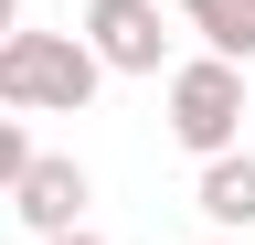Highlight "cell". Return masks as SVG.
Listing matches in <instances>:
<instances>
[{"label":"cell","instance_id":"obj_1","mask_svg":"<svg viewBox=\"0 0 255 245\" xmlns=\"http://www.w3.org/2000/svg\"><path fill=\"white\" fill-rule=\"evenodd\" d=\"M96 85L107 75L75 32H0V117H75Z\"/></svg>","mask_w":255,"mask_h":245},{"label":"cell","instance_id":"obj_2","mask_svg":"<svg viewBox=\"0 0 255 245\" xmlns=\"http://www.w3.org/2000/svg\"><path fill=\"white\" fill-rule=\"evenodd\" d=\"M170 139L191 149V160L245 149V64H223V53H191V64H170Z\"/></svg>","mask_w":255,"mask_h":245},{"label":"cell","instance_id":"obj_3","mask_svg":"<svg viewBox=\"0 0 255 245\" xmlns=\"http://www.w3.org/2000/svg\"><path fill=\"white\" fill-rule=\"evenodd\" d=\"M75 43L96 53V75H170V21H159V0H85Z\"/></svg>","mask_w":255,"mask_h":245},{"label":"cell","instance_id":"obj_4","mask_svg":"<svg viewBox=\"0 0 255 245\" xmlns=\"http://www.w3.org/2000/svg\"><path fill=\"white\" fill-rule=\"evenodd\" d=\"M0 203H11L32 235H75V224H85V203H96V181H85V160H75V149H32V160H21V181H11Z\"/></svg>","mask_w":255,"mask_h":245},{"label":"cell","instance_id":"obj_5","mask_svg":"<svg viewBox=\"0 0 255 245\" xmlns=\"http://www.w3.org/2000/svg\"><path fill=\"white\" fill-rule=\"evenodd\" d=\"M191 203H202V224H213V235H255V149H223V160H202Z\"/></svg>","mask_w":255,"mask_h":245},{"label":"cell","instance_id":"obj_6","mask_svg":"<svg viewBox=\"0 0 255 245\" xmlns=\"http://www.w3.org/2000/svg\"><path fill=\"white\" fill-rule=\"evenodd\" d=\"M181 21L202 32V53H223V64H255V0H181Z\"/></svg>","mask_w":255,"mask_h":245},{"label":"cell","instance_id":"obj_7","mask_svg":"<svg viewBox=\"0 0 255 245\" xmlns=\"http://www.w3.org/2000/svg\"><path fill=\"white\" fill-rule=\"evenodd\" d=\"M21 160H32V128H21V117H0V192L21 181Z\"/></svg>","mask_w":255,"mask_h":245},{"label":"cell","instance_id":"obj_8","mask_svg":"<svg viewBox=\"0 0 255 245\" xmlns=\"http://www.w3.org/2000/svg\"><path fill=\"white\" fill-rule=\"evenodd\" d=\"M43 245H107V235H96V224H75V235H43Z\"/></svg>","mask_w":255,"mask_h":245},{"label":"cell","instance_id":"obj_9","mask_svg":"<svg viewBox=\"0 0 255 245\" xmlns=\"http://www.w3.org/2000/svg\"><path fill=\"white\" fill-rule=\"evenodd\" d=\"M0 32H21V0H0Z\"/></svg>","mask_w":255,"mask_h":245},{"label":"cell","instance_id":"obj_10","mask_svg":"<svg viewBox=\"0 0 255 245\" xmlns=\"http://www.w3.org/2000/svg\"><path fill=\"white\" fill-rule=\"evenodd\" d=\"M213 245H255V235H213Z\"/></svg>","mask_w":255,"mask_h":245}]
</instances>
